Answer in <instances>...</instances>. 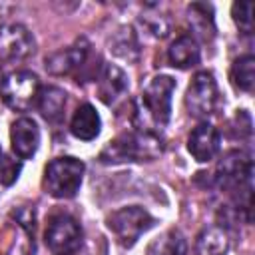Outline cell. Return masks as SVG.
Listing matches in <instances>:
<instances>
[{
  "label": "cell",
  "mask_w": 255,
  "mask_h": 255,
  "mask_svg": "<svg viewBox=\"0 0 255 255\" xmlns=\"http://www.w3.org/2000/svg\"><path fill=\"white\" fill-rule=\"evenodd\" d=\"M0 157H2V147H0Z\"/></svg>",
  "instance_id": "27"
},
{
  "label": "cell",
  "mask_w": 255,
  "mask_h": 255,
  "mask_svg": "<svg viewBox=\"0 0 255 255\" xmlns=\"http://www.w3.org/2000/svg\"><path fill=\"white\" fill-rule=\"evenodd\" d=\"M40 84L38 78L28 70L10 72L0 82V94L6 106H10L16 112H26L38 98Z\"/></svg>",
  "instance_id": "7"
},
{
  "label": "cell",
  "mask_w": 255,
  "mask_h": 255,
  "mask_svg": "<svg viewBox=\"0 0 255 255\" xmlns=\"http://www.w3.org/2000/svg\"><path fill=\"white\" fill-rule=\"evenodd\" d=\"M36 50L34 36L22 24H6L0 28V56L4 60H24Z\"/></svg>",
  "instance_id": "9"
},
{
  "label": "cell",
  "mask_w": 255,
  "mask_h": 255,
  "mask_svg": "<svg viewBox=\"0 0 255 255\" xmlns=\"http://www.w3.org/2000/svg\"><path fill=\"white\" fill-rule=\"evenodd\" d=\"M163 151V141L159 133L153 131H131L122 133L112 139L100 153L104 163H124V161H151Z\"/></svg>",
  "instance_id": "2"
},
{
  "label": "cell",
  "mask_w": 255,
  "mask_h": 255,
  "mask_svg": "<svg viewBox=\"0 0 255 255\" xmlns=\"http://www.w3.org/2000/svg\"><path fill=\"white\" fill-rule=\"evenodd\" d=\"M167 60L173 68H191L199 62V46L197 40L189 34H183L179 38H175L167 50Z\"/></svg>",
  "instance_id": "15"
},
{
  "label": "cell",
  "mask_w": 255,
  "mask_h": 255,
  "mask_svg": "<svg viewBox=\"0 0 255 255\" xmlns=\"http://www.w3.org/2000/svg\"><path fill=\"white\" fill-rule=\"evenodd\" d=\"M251 173H253V161L251 155L233 149L221 157V161L215 167V183L229 191H251Z\"/></svg>",
  "instance_id": "5"
},
{
  "label": "cell",
  "mask_w": 255,
  "mask_h": 255,
  "mask_svg": "<svg viewBox=\"0 0 255 255\" xmlns=\"http://www.w3.org/2000/svg\"><path fill=\"white\" fill-rule=\"evenodd\" d=\"M128 76L120 66L106 64L102 68V74L98 76V98L106 106H114L118 100H122L128 94Z\"/></svg>",
  "instance_id": "13"
},
{
  "label": "cell",
  "mask_w": 255,
  "mask_h": 255,
  "mask_svg": "<svg viewBox=\"0 0 255 255\" xmlns=\"http://www.w3.org/2000/svg\"><path fill=\"white\" fill-rule=\"evenodd\" d=\"M187 243L177 229H167L157 235L145 249V255H185Z\"/></svg>",
  "instance_id": "19"
},
{
  "label": "cell",
  "mask_w": 255,
  "mask_h": 255,
  "mask_svg": "<svg viewBox=\"0 0 255 255\" xmlns=\"http://www.w3.org/2000/svg\"><path fill=\"white\" fill-rule=\"evenodd\" d=\"M191 28L203 38L211 40L215 36V22H213V6L205 2H193L187 6Z\"/></svg>",
  "instance_id": "20"
},
{
  "label": "cell",
  "mask_w": 255,
  "mask_h": 255,
  "mask_svg": "<svg viewBox=\"0 0 255 255\" xmlns=\"http://www.w3.org/2000/svg\"><path fill=\"white\" fill-rule=\"evenodd\" d=\"M84 161L66 155L52 159L44 169V189L56 199H70L78 193L84 177Z\"/></svg>",
  "instance_id": "3"
},
{
  "label": "cell",
  "mask_w": 255,
  "mask_h": 255,
  "mask_svg": "<svg viewBox=\"0 0 255 255\" xmlns=\"http://www.w3.org/2000/svg\"><path fill=\"white\" fill-rule=\"evenodd\" d=\"M20 161L12 159V157H0V183L2 185H12L18 179L20 173Z\"/></svg>",
  "instance_id": "24"
},
{
  "label": "cell",
  "mask_w": 255,
  "mask_h": 255,
  "mask_svg": "<svg viewBox=\"0 0 255 255\" xmlns=\"http://www.w3.org/2000/svg\"><path fill=\"white\" fill-rule=\"evenodd\" d=\"M187 149L193 155L195 161L205 163L211 161L219 149H221V133L215 126L201 122L197 128H193V131L187 137Z\"/></svg>",
  "instance_id": "11"
},
{
  "label": "cell",
  "mask_w": 255,
  "mask_h": 255,
  "mask_svg": "<svg viewBox=\"0 0 255 255\" xmlns=\"http://www.w3.org/2000/svg\"><path fill=\"white\" fill-rule=\"evenodd\" d=\"M12 12H14V4H10V2H0V24L6 22V18H8Z\"/></svg>",
  "instance_id": "26"
},
{
  "label": "cell",
  "mask_w": 255,
  "mask_h": 255,
  "mask_svg": "<svg viewBox=\"0 0 255 255\" xmlns=\"http://www.w3.org/2000/svg\"><path fill=\"white\" fill-rule=\"evenodd\" d=\"M231 82L241 92H251L255 82V58L251 54L239 56L231 66Z\"/></svg>",
  "instance_id": "21"
},
{
  "label": "cell",
  "mask_w": 255,
  "mask_h": 255,
  "mask_svg": "<svg viewBox=\"0 0 255 255\" xmlns=\"http://www.w3.org/2000/svg\"><path fill=\"white\" fill-rule=\"evenodd\" d=\"M106 223L122 247H133L137 239L155 225V219L147 209L139 205H126L112 211Z\"/></svg>",
  "instance_id": "4"
},
{
  "label": "cell",
  "mask_w": 255,
  "mask_h": 255,
  "mask_svg": "<svg viewBox=\"0 0 255 255\" xmlns=\"http://www.w3.org/2000/svg\"><path fill=\"white\" fill-rule=\"evenodd\" d=\"M12 151L20 159H30L40 145V128L32 118H18L10 128Z\"/></svg>",
  "instance_id": "12"
},
{
  "label": "cell",
  "mask_w": 255,
  "mask_h": 255,
  "mask_svg": "<svg viewBox=\"0 0 255 255\" xmlns=\"http://www.w3.org/2000/svg\"><path fill=\"white\" fill-rule=\"evenodd\" d=\"M175 92V80L171 76H155L143 88L135 106V126L139 131H153L165 128L171 116V96Z\"/></svg>",
  "instance_id": "1"
},
{
  "label": "cell",
  "mask_w": 255,
  "mask_h": 255,
  "mask_svg": "<svg viewBox=\"0 0 255 255\" xmlns=\"http://www.w3.org/2000/svg\"><path fill=\"white\" fill-rule=\"evenodd\" d=\"M90 56V44L86 38H78L72 46L62 48L46 58V70L54 76L72 74L76 70H82Z\"/></svg>",
  "instance_id": "10"
},
{
  "label": "cell",
  "mask_w": 255,
  "mask_h": 255,
  "mask_svg": "<svg viewBox=\"0 0 255 255\" xmlns=\"http://www.w3.org/2000/svg\"><path fill=\"white\" fill-rule=\"evenodd\" d=\"M100 129H102V120H100V114L96 112V108L92 104H82L70 122L72 135L82 141H92L98 137Z\"/></svg>",
  "instance_id": "14"
},
{
  "label": "cell",
  "mask_w": 255,
  "mask_h": 255,
  "mask_svg": "<svg viewBox=\"0 0 255 255\" xmlns=\"http://www.w3.org/2000/svg\"><path fill=\"white\" fill-rule=\"evenodd\" d=\"M139 22H141L143 28H145L151 36H155V38H165V36L169 34V22H167V18L161 16V14L145 12V14H141Z\"/></svg>",
  "instance_id": "23"
},
{
  "label": "cell",
  "mask_w": 255,
  "mask_h": 255,
  "mask_svg": "<svg viewBox=\"0 0 255 255\" xmlns=\"http://www.w3.org/2000/svg\"><path fill=\"white\" fill-rule=\"evenodd\" d=\"M227 249H229V235L219 225L205 227L197 235V241H195L197 255H225Z\"/></svg>",
  "instance_id": "17"
},
{
  "label": "cell",
  "mask_w": 255,
  "mask_h": 255,
  "mask_svg": "<svg viewBox=\"0 0 255 255\" xmlns=\"http://www.w3.org/2000/svg\"><path fill=\"white\" fill-rule=\"evenodd\" d=\"M110 52L122 60L135 62L139 58V42L131 26H120L110 38Z\"/></svg>",
  "instance_id": "18"
},
{
  "label": "cell",
  "mask_w": 255,
  "mask_h": 255,
  "mask_svg": "<svg viewBox=\"0 0 255 255\" xmlns=\"http://www.w3.org/2000/svg\"><path fill=\"white\" fill-rule=\"evenodd\" d=\"M233 128H235V135L239 139L251 135V116L247 114V110H237L235 120H233Z\"/></svg>",
  "instance_id": "25"
},
{
  "label": "cell",
  "mask_w": 255,
  "mask_h": 255,
  "mask_svg": "<svg viewBox=\"0 0 255 255\" xmlns=\"http://www.w3.org/2000/svg\"><path fill=\"white\" fill-rule=\"evenodd\" d=\"M36 106H38L44 120L58 122L64 114V108H66V92L58 86L40 88L38 98H36Z\"/></svg>",
  "instance_id": "16"
},
{
  "label": "cell",
  "mask_w": 255,
  "mask_h": 255,
  "mask_svg": "<svg viewBox=\"0 0 255 255\" xmlns=\"http://www.w3.org/2000/svg\"><path fill=\"white\" fill-rule=\"evenodd\" d=\"M231 16L243 34L253 32V4L251 2H235L231 6Z\"/></svg>",
  "instance_id": "22"
},
{
  "label": "cell",
  "mask_w": 255,
  "mask_h": 255,
  "mask_svg": "<svg viewBox=\"0 0 255 255\" xmlns=\"http://www.w3.org/2000/svg\"><path fill=\"white\" fill-rule=\"evenodd\" d=\"M219 102L217 82L211 72H197L185 92V108L187 114L195 120H205L215 114Z\"/></svg>",
  "instance_id": "6"
},
{
  "label": "cell",
  "mask_w": 255,
  "mask_h": 255,
  "mask_svg": "<svg viewBox=\"0 0 255 255\" xmlns=\"http://www.w3.org/2000/svg\"><path fill=\"white\" fill-rule=\"evenodd\" d=\"M44 237L52 255H74L82 245V227L72 215L58 213L48 221Z\"/></svg>",
  "instance_id": "8"
}]
</instances>
